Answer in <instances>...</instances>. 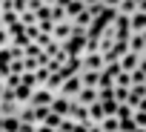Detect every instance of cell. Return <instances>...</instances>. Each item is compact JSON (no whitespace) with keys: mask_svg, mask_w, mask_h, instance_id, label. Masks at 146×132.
I'll list each match as a JSON object with an SVG mask.
<instances>
[{"mask_svg":"<svg viewBox=\"0 0 146 132\" xmlns=\"http://www.w3.org/2000/svg\"><path fill=\"white\" fill-rule=\"evenodd\" d=\"M80 60H83V69H92V72H103L106 69V60H103L100 52H86Z\"/></svg>","mask_w":146,"mask_h":132,"instance_id":"6da1fadb","label":"cell"},{"mask_svg":"<svg viewBox=\"0 0 146 132\" xmlns=\"http://www.w3.org/2000/svg\"><path fill=\"white\" fill-rule=\"evenodd\" d=\"M80 89H83V83H80V78L75 75V78L63 81V86H60V92H57V95H63V98H69V101H75V98L80 95Z\"/></svg>","mask_w":146,"mask_h":132,"instance_id":"7a4b0ae2","label":"cell"},{"mask_svg":"<svg viewBox=\"0 0 146 132\" xmlns=\"http://www.w3.org/2000/svg\"><path fill=\"white\" fill-rule=\"evenodd\" d=\"M80 72H83V60H80V57H69V60L60 66V78H63V81L75 78V75H80Z\"/></svg>","mask_w":146,"mask_h":132,"instance_id":"3957f363","label":"cell"},{"mask_svg":"<svg viewBox=\"0 0 146 132\" xmlns=\"http://www.w3.org/2000/svg\"><path fill=\"white\" fill-rule=\"evenodd\" d=\"M52 101H54V92H49L46 86H37V89L32 92L29 106H52Z\"/></svg>","mask_w":146,"mask_h":132,"instance_id":"277c9868","label":"cell"},{"mask_svg":"<svg viewBox=\"0 0 146 132\" xmlns=\"http://www.w3.org/2000/svg\"><path fill=\"white\" fill-rule=\"evenodd\" d=\"M72 32H75V29H72V20H63V23H54V29H52V40H57L60 46L72 37Z\"/></svg>","mask_w":146,"mask_h":132,"instance_id":"5b68a950","label":"cell"},{"mask_svg":"<svg viewBox=\"0 0 146 132\" xmlns=\"http://www.w3.org/2000/svg\"><path fill=\"white\" fill-rule=\"evenodd\" d=\"M112 29H115L117 40H129V35H132V26H129V17H123V15H117V17L112 20Z\"/></svg>","mask_w":146,"mask_h":132,"instance_id":"8992f818","label":"cell"},{"mask_svg":"<svg viewBox=\"0 0 146 132\" xmlns=\"http://www.w3.org/2000/svg\"><path fill=\"white\" fill-rule=\"evenodd\" d=\"M49 109H52L54 115H60V118H69V112H72V101L63 98V95H54V101H52Z\"/></svg>","mask_w":146,"mask_h":132,"instance_id":"52a82bcc","label":"cell"},{"mask_svg":"<svg viewBox=\"0 0 146 132\" xmlns=\"http://www.w3.org/2000/svg\"><path fill=\"white\" fill-rule=\"evenodd\" d=\"M117 63H120V72L132 75V72L137 69V66H140V55H135V52H126V55H123V57H120Z\"/></svg>","mask_w":146,"mask_h":132,"instance_id":"ba28073f","label":"cell"},{"mask_svg":"<svg viewBox=\"0 0 146 132\" xmlns=\"http://www.w3.org/2000/svg\"><path fill=\"white\" fill-rule=\"evenodd\" d=\"M126 46H129V52H135V55H146V35H129V40H126Z\"/></svg>","mask_w":146,"mask_h":132,"instance_id":"9c48e42d","label":"cell"},{"mask_svg":"<svg viewBox=\"0 0 146 132\" xmlns=\"http://www.w3.org/2000/svg\"><path fill=\"white\" fill-rule=\"evenodd\" d=\"M69 121H75V123H89V106H80V103H75V101H72Z\"/></svg>","mask_w":146,"mask_h":132,"instance_id":"30bf717a","label":"cell"},{"mask_svg":"<svg viewBox=\"0 0 146 132\" xmlns=\"http://www.w3.org/2000/svg\"><path fill=\"white\" fill-rule=\"evenodd\" d=\"M75 103H80V106H92V103H98V89L83 86V89H80V95L75 98Z\"/></svg>","mask_w":146,"mask_h":132,"instance_id":"8fae6325","label":"cell"},{"mask_svg":"<svg viewBox=\"0 0 146 132\" xmlns=\"http://www.w3.org/2000/svg\"><path fill=\"white\" fill-rule=\"evenodd\" d=\"M78 78H80V83H83V86H92V89H98V86H100V72L83 69V72L78 75Z\"/></svg>","mask_w":146,"mask_h":132,"instance_id":"7c38bea8","label":"cell"},{"mask_svg":"<svg viewBox=\"0 0 146 132\" xmlns=\"http://www.w3.org/2000/svg\"><path fill=\"white\" fill-rule=\"evenodd\" d=\"M129 26H132V35H146V15L135 12V15L129 17Z\"/></svg>","mask_w":146,"mask_h":132,"instance_id":"4fadbf2b","label":"cell"},{"mask_svg":"<svg viewBox=\"0 0 146 132\" xmlns=\"http://www.w3.org/2000/svg\"><path fill=\"white\" fill-rule=\"evenodd\" d=\"M32 92H35V89H29V86L17 83V86H15V101H17L20 106H29V101H32Z\"/></svg>","mask_w":146,"mask_h":132,"instance_id":"5bb4252c","label":"cell"},{"mask_svg":"<svg viewBox=\"0 0 146 132\" xmlns=\"http://www.w3.org/2000/svg\"><path fill=\"white\" fill-rule=\"evenodd\" d=\"M17 118H20V123H23V126H37V118H35V106H20Z\"/></svg>","mask_w":146,"mask_h":132,"instance_id":"9a60e30c","label":"cell"},{"mask_svg":"<svg viewBox=\"0 0 146 132\" xmlns=\"http://www.w3.org/2000/svg\"><path fill=\"white\" fill-rule=\"evenodd\" d=\"M103 118H106V112H103V103H100V101H98V103H92V106H89V123H95V126H98Z\"/></svg>","mask_w":146,"mask_h":132,"instance_id":"2e32d148","label":"cell"},{"mask_svg":"<svg viewBox=\"0 0 146 132\" xmlns=\"http://www.w3.org/2000/svg\"><path fill=\"white\" fill-rule=\"evenodd\" d=\"M115 12H117V15H123V17H132V15L137 12V3H135V0H120Z\"/></svg>","mask_w":146,"mask_h":132,"instance_id":"e0dca14e","label":"cell"},{"mask_svg":"<svg viewBox=\"0 0 146 132\" xmlns=\"http://www.w3.org/2000/svg\"><path fill=\"white\" fill-rule=\"evenodd\" d=\"M63 9H66V17L72 20V17H78V15H80L86 6H83V0H69V3H66Z\"/></svg>","mask_w":146,"mask_h":132,"instance_id":"ac0fdd59","label":"cell"},{"mask_svg":"<svg viewBox=\"0 0 146 132\" xmlns=\"http://www.w3.org/2000/svg\"><path fill=\"white\" fill-rule=\"evenodd\" d=\"M43 86H46L49 92H54V95H57V92H60V86H63V78H60V72H52V75L46 78V83H43Z\"/></svg>","mask_w":146,"mask_h":132,"instance_id":"d6986e66","label":"cell"},{"mask_svg":"<svg viewBox=\"0 0 146 132\" xmlns=\"http://www.w3.org/2000/svg\"><path fill=\"white\" fill-rule=\"evenodd\" d=\"M98 126H100L103 132H120V121H117L115 115H112V118H103V121H100Z\"/></svg>","mask_w":146,"mask_h":132,"instance_id":"ffe728a7","label":"cell"},{"mask_svg":"<svg viewBox=\"0 0 146 132\" xmlns=\"http://www.w3.org/2000/svg\"><path fill=\"white\" fill-rule=\"evenodd\" d=\"M66 118H60V115H54L52 109H49V115H46V121L40 123V126H49V129H60V123H63Z\"/></svg>","mask_w":146,"mask_h":132,"instance_id":"44dd1931","label":"cell"},{"mask_svg":"<svg viewBox=\"0 0 146 132\" xmlns=\"http://www.w3.org/2000/svg\"><path fill=\"white\" fill-rule=\"evenodd\" d=\"M20 118L17 115H12V118H3V132H20Z\"/></svg>","mask_w":146,"mask_h":132,"instance_id":"7402d4cb","label":"cell"},{"mask_svg":"<svg viewBox=\"0 0 146 132\" xmlns=\"http://www.w3.org/2000/svg\"><path fill=\"white\" fill-rule=\"evenodd\" d=\"M126 101H129V86H115V103L126 106Z\"/></svg>","mask_w":146,"mask_h":132,"instance_id":"603a6c76","label":"cell"},{"mask_svg":"<svg viewBox=\"0 0 146 132\" xmlns=\"http://www.w3.org/2000/svg\"><path fill=\"white\" fill-rule=\"evenodd\" d=\"M20 26H23V29H29V26H37V15L26 9V12L20 15Z\"/></svg>","mask_w":146,"mask_h":132,"instance_id":"cb8c5ba5","label":"cell"},{"mask_svg":"<svg viewBox=\"0 0 146 132\" xmlns=\"http://www.w3.org/2000/svg\"><path fill=\"white\" fill-rule=\"evenodd\" d=\"M20 83H23V86H29V89H37V86H40V83H37V78H35V72H23V75H20Z\"/></svg>","mask_w":146,"mask_h":132,"instance_id":"d4e9b609","label":"cell"},{"mask_svg":"<svg viewBox=\"0 0 146 132\" xmlns=\"http://www.w3.org/2000/svg\"><path fill=\"white\" fill-rule=\"evenodd\" d=\"M132 123H135L137 129H146V112H140V109H135V115H132Z\"/></svg>","mask_w":146,"mask_h":132,"instance_id":"484cf974","label":"cell"},{"mask_svg":"<svg viewBox=\"0 0 146 132\" xmlns=\"http://www.w3.org/2000/svg\"><path fill=\"white\" fill-rule=\"evenodd\" d=\"M9 75H17V78L23 75V57H20V60H12V63H9Z\"/></svg>","mask_w":146,"mask_h":132,"instance_id":"4316f807","label":"cell"},{"mask_svg":"<svg viewBox=\"0 0 146 132\" xmlns=\"http://www.w3.org/2000/svg\"><path fill=\"white\" fill-rule=\"evenodd\" d=\"M37 57H23V72H37Z\"/></svg>","mask_w":146,"mask_h":132,"instance_id":"83f0119b","label":"cell"},{"mask_svg":"<svg viewBox=\"0 0 146 132\" xmlns=\"http://www.w3.org/2000/svg\"><path fill=\"white\" fill-rule=\"evenodd\" d=\"M23 57H40V46H37V43H29V46L23 49Z\"/></svg>","mask_w":146,"mask_h":132,"instance_id":"f1b7e54d","label":"cell"},{"mask_svg":"<svg viewBox=\"0 0 146 132\" xmlns=\"http://www.w3.org/2000/svg\"><path fill=\"white\" fill-rule=\"evenodd\" d=\"M103 112H106V118H112V115L117 118V103L115 101H103Z\"/></svg>","mask_w":146,"mask_h":132,"instance_id":"f546056e","label":"cell"},{"mask_svg":"<svg viewBox=\"0 0 146 132\" xmlns=\"http://www.w3.org/2000/svg\"><path fill=\"white\" fill-rule=\"evenodd\" d=\"M135 115V109L132 106H117V121H129Z\"/></svg>","mask_w":146,"mask_h":132,"instance_id":"4dcf8cb0","label":"cell"},{"mask_svg":"<svg viewBox=\"0 0 146 132\" xmlns=\"http://www.w3.org/2000/svg\"><path fill=\"white\" fill-rule=\"evenodd\" d=\"M132 86H146V75H143L140 69L132 72Z\"/></svg>","mask_w":146,"mask_h":132,"instance_id":"1f68e13d","label":"cell"},{"mask_svg":"<svg viewBox=\"0 0 146 132\" xmlns=\"http://www.w3.org/2000/svg\"><path fill=\"white\" fill-rule=\"evenodd\" d=\"M49 75H52V72L46 69V66H37V72H35V78H37V83H40V86L46 83V78H49Z\"/></svg>","mask_w":146,"mask_h":132,"instance_id":"d6a6232c","label":"cell"},{"mask_svg":"<svg viewBox=\"0 0 146 132\" xmlns=\"http://www.w3.org/2000/svg\"><path fill=\"white\" fill-rule=\"evenodd\" d=\"M115 86H132V75H126V72H120V75L115 78Z\"/></svg>","mask_w":146,"mask_h":132,"instance_id":"836d02e7","label":"cell"},{"mask_svg":"<svg viewBox=\"0 0 146 132\" xmlns=\"http://www.w3.org/2000/svg\"><path fill=\"white\" fill-rule=\"evenodd\" d=\"M12 9H15L17 15H23V12L29 9V0H12Z\"/></svg>","mask_w":146,"mask_h":132,"instance_id":"e575fe53","label":"cell"},{"mask_svg":"<svg viewBox=\"0 0 146 132\" xmlns=\"http://www.w3.org/2000/svg\"><path fill=\"white\" fill-rule=\"evenodd\" d=\"M3 83H6V89H15V86L20 83V78H17V75H9V78H6Z\"/></svg>","mask_w":146,"mask_h":132,"instance_id":"d590c367","label":"cell"},{"mask_svg":"<svg viewBox=\"0 0 146 132\" xmlns=\"http://www.w3.org/2000/svg\"><path fill=\"white\" fill-rule=\"evenodd\" d=\"M117 3H120V0H100V6H103V9H112V12L117 9Z\"/></svg>","mask_w":146,"mask_h":132,"instance_id":"8d00e7d4","label":"cell"},{"mask_svg":"<svg viewBox=\"0 0 146 132\" xmlns=\"http://www.w3.org/2000/svg\"><path fill=\"white\" fill-rule=\"evenodd\" d=\"M6 46H9V32L0 29V49H6Z\"/></svg>","mask_w":146,"mask_h":132,"instance_id":"74e56055","label":"cell"},{"mask_svg":"<svg viewBox=\"0 0 146 132\" xmlns=\"http://www.w3.org/2000/svg\"><path fill=\"white\" fill-rule=\"evenodd\" d=\"M89 126H92V123H75V129H72V132H89Z\"/></svg>","mask_w":146,"mask_h":132,"instance_id":"f35d334b","label":"cell"},{"mask_svg":"<svg viewBox=\"0 0 146 132\" xmlns=\"http://www.w3.org/2000/svg\"><path fill=\"white\" fill-rule=\"evenodd\" d=\"M135 3H137V12H140V15H146V0H135Z\"/></svg>","mask_w":146,"mask_h":132,"instance_id":"ab89813d","label":"cell"},{"mask_svg":"<svg viewBox=\"0 0 146 132\" xmlns=\"http://www.w3.org/2000/svg\"><path fill=\"white\" fill-rule=\"evenodd\" d=\"M83 6L89 9V6H100V0H83Z\"/></svg>","mask_w":146,"mask_h":132,"instance_id":"60d3db41","label":"cell"},{"mask_svg":"<svg viewBox=\"0 0 146 132\" xmlns=\"http://www.w3.org/2000/svg\"><path fill=\"white\" fill-rule=\"evenodd\" d=\"M35 132H57V129H49V126H37Z\"/></svg>","mask_w":146,"mask_h":132,"instance_id":"b9f144b4","label":"cell"},{"mask_svg":"<svg viewBox=\"0 0 146 132\" xmlns=\"http://www.w3.org/2000/svg\"><path fill=\"white\" fill-rule=\"evenodd\" d=\"M89 132H103V129H100V126H95V123H92V126H89Z\"/></svg>","mask_w":146,"mask_h":132,"instance_id":"7bdbcfd3","label":"cell"},{"mask_svg":"<svg viewBox=\"0 0 146 132\" xmlns=\"http://www.w3.org/2000/svg\"><path fill=\"white\" fill-rule=\"evenodd\" d=\"M132 132H146V129H137V126H135V129H132Z\"/></svg>","mask_w":146,"mask_h":132,"instance_id":"ee69618b","label":"cell"},{"mask_svg":"<svg viewBox=\"0 0 146 132\" xmlns=\"http://www.w3.org/2000/svg\"><path fill=\"white\" fill-rule=\"evenodd\" d=\"M3 3H6V0H0V6H3Z\"/></svg>","mask_w":146,"mask_h":132,"instance_id":"f6af8a7d","label":"cell"},{"mask_svg":"<svg viewBox=\"0 0 146 132\" xmlns=\"http://www.w3.org/2000/svg\"><path fill=\"white\" fill-rule=\"evenodd\" d=\"M0 29H3V26H0Z\"/></svg>","mask_w":146,"mask_h":132,"instance_id":"bcb514c9","label":"cell"},{"mask_svg":"<svg viewBox=\"0 0 146 132\" xmlns=\"http://www.w3.org/2000/svg\"><path fill=\"white\" fill-rule=\"evenodd\" d=\"M0 132H3V129H0Z\"/></svg>","mask_w":146,"mask_h":132,"instance_id":"7dc6e473","label":"cell"}]
</instances>
